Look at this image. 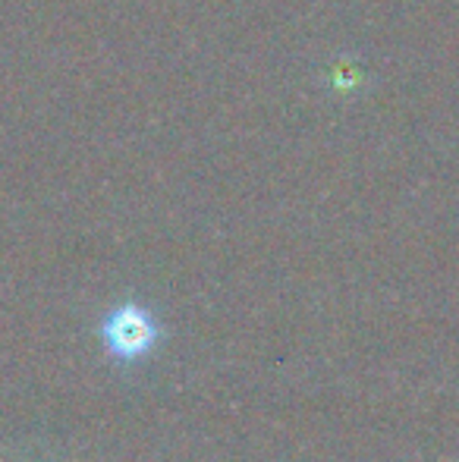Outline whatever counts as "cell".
<instances>
[{"mask_svg":"<svg viewBox=\"0 0 459 462\" xmlns=\"http://www.w3.org/2000/svg\"><path fill=\"white\" fill-rule=\"evenodd\" d=\"M101 337H105L107 349L120 359H139L148 349L154 346V337H158V328H154L151 315L139 305H123L114 315H107V321L101 324Z\"/></svg>","mask_w":459,"mask_h":462,"instance_id":"6da1fadb","label":"cell"}]
</instances>
